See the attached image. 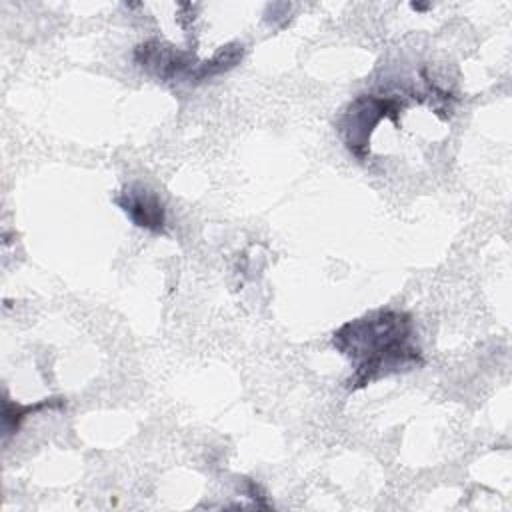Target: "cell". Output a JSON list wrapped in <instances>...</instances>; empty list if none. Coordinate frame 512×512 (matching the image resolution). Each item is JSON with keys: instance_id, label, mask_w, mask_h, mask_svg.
Returning a JSON list of instances; mask_svg holds the SVG:
<instances>
[{"instance_id": "obj_1", "label": "cell", "mask_w": 512, "mask_h": 512, "mask_svg": "<svg viewBox=\"0 0 512 512\" xmlns=\"http://www.w3.org/2000/svg\"><path fill=\"white\" fill-rule=\"evenodd\" d=\"M334 346L354 366L346 382L350 390L422 364V352L414 342V322L410 314L398 310H376L342 324L334 332Z\"/></svg>"}, {"instance_id": "obj_2", "label": "cell", "mask_w": 512, "mask_h": 512, "mask_svg": "<svg viewBox=\"0 0 512 512\" xmlns=\"http://www.w3.org/2000/svg\"><path fill=\"white\" fill-rule=\"evenodd\" d=\"M116 204L138 228L150 232H164L166 210L154 190L142 184H130L120 192V196H116Z\"/></svg>"}]
</instances>
